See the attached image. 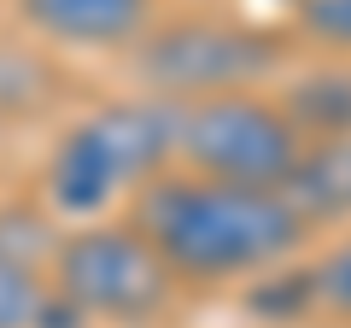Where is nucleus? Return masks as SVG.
Wrapping results in <instances>:
<instances>
[{
	"label": "nucleus",
	"instance_id": "4",
	"mask_svg": "<svg viewBox=\"0 0 351 328\" xmlns=\"http://www.w3.org/2000/svg\"><path fill=\"white\" fill-rule=\"evenodd\" d=\"M287 65V41L240 18H170L152 24L129 53V71L152 100L188 106L217 94H252Z\"/></svg>",
	"mask_w": 351,
	"mask_h": 328
},
{
	"label": "nucleus",
	"instance_id": "13",
	"mask_svg": "<svg viewBox=\"0 0 351 328\" xmlns=\"http://www.w3.org/2000/svg\"><path fill=\"white\" fill-rule=\"evenodd\" d=\"M293 6H299V0H293Z\"/></svg>",
	"mask_w": 351,
	"mask_h": 328
},
{
	"label": "nucleus",
	"instance_id": "3",
	"mask_svg": "<svg viewBox=\"0 0 351 328\" xmlns=\"http://www.w3.org/2000/svg\"><path fill=\"white\" fill-rule=\"evenodd\" d=\"M47 288L76 323L106 328H152L170 316L182 281L164 270V258L135 235V223H82L64 229L47 258Z\"/></svg>",
	"mask_w": 351,
	"mask_h": 328
},
{
	"label": "nucleus",
	"instance_id": "12",
	"mask_svg": "<svg viewBox=\"0 0 351 328\" xmlns=\"http://www.w3.org/2000/svg\"><path fill=\"white\" fill-rule=\"evenodd\" d=\"M311 299L328 305L334 316H351V235L334 240L322 253V264L311 270Z\"/></svg>",
	"mask_w": 351,
	"mask_h": 328
},
{
	"label": "nucleus",
	"instance_id": "6",
	"mask_svg": "<svg viewBox=\"0 0 351 328\" xmlns=\"http://www.w3.org/2000/svg\"><path fill=\"white\" fill-rule=\"evenodd\" d=\"M18 18L53 47H135L158 24V0H18Z\"/></svg>",
	"mask_w": 351,
	"mask_h": 328
},
{
	"label": "nucleus",
	"instance_id": "8",
	"mask_svg": "<svg viewBox=\"0 0 351 328\" xmlns=\"http://www.w3.org/2000/svg\"><path fill=\"white\" fill-rule=\"evenodd\" d=\"M276 106L293 117L304 141H339L351 135V65H316V71L293 76L276 94Z\"/></svg>",
	"mask_w": 351,
	"mask_h": 328
},
{
	"label": "nucleus",
	"instance_id": "1",
	"mask_svg": "<svg viewBox=\"0 0 351 328\" xmlns=\"http://www.w3.org/2000/svg\"><path fill=\"white\" fill-rule=\"evenodd\" d=\"M129 223L176 281H258L304 253L311 223L281 188H228L188 170H164L129 200Z\"/></svg>",
	"mask_w": 351,
	"mask_h": 328
},
{
	"label": "nucleus",
	"instance_id": "5",
	"mask_svg": "<svg viewBox=\"0 0 351 328\" xmlns=\"http://www.w3.org/2000/svg\"><path fill=\"white\" fill-rule=\"evenodd\" d=\"M311 141L269 94H217L176 106V170L228 188H287Z\"/></svg>",
	"mask_w": 351,
	"mask_h": 328
},
{
	"label": "nucleus",
	"instance_id": "11",
	"mask_svg": "<svg viewBox=\"0 0 351 328\" xmlns=\"http://www.w3.org/2000/svg\"><path fill=\"white\" fill-rule=\"evenodd\" d=\"M293 24H299L316 47L351 53V0H299V6H293Z\"/></svg>",
	"mask_w": 351,
	"mask_h": 328
},
{
	"label": "nucleus",
	"instance_id": "7",
	"mask_svg": "<svg viewBox=\"0 0 351 328\" xmlns=\"http://www.w3.org/2000/svg\"><path fill=\"white\" fill-rule=\"evenodd\" d=\"M281 194H287V205L311 223V235L328 229V223H346L351 217V135L311 141Z\"/></svg>",
	"mask_w": 351,
	"mask_h": 328
},
{
	"label": "nucleus",
	"instance_id": "9",
	"mask_svg": "<svg viewBox=\"0 0 351 328\" xmlns=\"http://www.w3.org/2000/svg\"><path fill=\"white\" fill-rule=\"evenodd\" d=\"M0 328H82L47 288V270L0 253Z\"/></svg>",
	"mask_w": 351,
	"mask_h": 328
},
{
	"label": "nucleus",
	"instance_id": "10",
	"mask_svg": "<svg viewBox=\"0 0 351 328\" xmlns=\"http://www.w3.org/2000/svg\"><path fill=\"white\" fill-rule=\"evenodd\" d=\"M59 65L29 47H0V117H36L59 100Z\"/></svg>",
	"mask_w": 351,
	"mask_h": 328
},
{
	"label": "nucleus",
	"instance_id": "2",
	"mask_svg": "<svg viewBox=\"0 0 351 328\" xmlns=\"http://www.w3.org/2000/svg\"><path fill=\"white\" fill-rule=\"evenodd\" d=\"M176 164V106L170 100H112L76 117L41 164V211L71 229L106 223L112 205L135 200L152 176Z\"/></svg>",
	"mask_w": 351,
	"mask_h": 328
}]
</instances>
